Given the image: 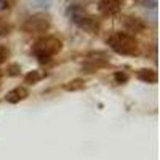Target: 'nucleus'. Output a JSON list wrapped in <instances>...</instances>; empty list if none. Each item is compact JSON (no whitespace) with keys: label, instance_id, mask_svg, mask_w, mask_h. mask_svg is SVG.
I'll return each mask as SVG.
<instances>
[{"label":"nucleus","instance_id":"f257e3e1","mask_svg":"<svg viewBox=\"0 0 160 160\" xmlns=\"http://www.w3.org/2000/svg\"><path fill=\"white\" fill-rule=\"evenodd\" d=\"M62 48V42L55 35H43L40 37L32 47V55L38 62H48L55 58Z\"/></svg>","mask_w":160,"mask_h":160},{"label":"nucleus","instance_id":"f03ea898","mask_svg":"<svg viewBox=\"0 0 160 160\" xmlns=\"http://www.w3.org/2000/svg\"><path fill=\"white\" fill-rule=\"evenodd\" d=\"M108 45L122 56H135L139 51L138 38L128 32H114L108 38Z\"/></svg>","mask_w":160,"mask_h":160},{"label":"nucleus","instance_id":"7ed1b4c3","mask_svg":"<svg viewBox=\"0 0 160 160\" xmlns=\"http://www.w3.org/2000/svg\"><path fill=\"white\" fill-rule=\"evenodd\" d=\"M71 19L78 29H82L85 32L95 34V32L99 31V21L95 16L88 15V13L80 7H74L71 10Z\"/></svg>","mask_w":160,"mask_h":160},{"label":"nucleus","instance_id":"20e7f679","mask_svg":"<svg viewBox=\"0 0 160 160\" xmlns=\"http://www.w3.org/2000/svg\"><path fill=\"white\" fill-rule=\"evenodd\" d=\"M51 28V18L45 13H35L22 24V31L28 34H45Z\"/></svg>","mask_w":160,"mask_h":160},{"label":"nucleus","instance_id":"39448f33","mask_svg":"<svg viewBox=\"0 0 160 160\" xmlns=\"http://www.w3.org/2000/svg\"><path fill=\"white\" fill-rule=\"evenodd\" d=\"M122 5H123V0H99L98 10L104 16H114L120 11Z\"/></svg>","mask_w":160,"mask_h":160},{"label":"nucleus","instance_id":"423d86ee","mask_svg":"<svg viewBox=\"0 0 160 160\" xmlns=\"http://www.w3.org/2000/svg\"><path fill=\"white\" fill-rule=\"evenodd\" d=\"M123 26H125V29L128 34L131 35H135L138 32H142L146 29V24L139 19V18H135V16H127L123 18Z\"/></svg>","mask_w":160,"mask_h":160},{"label":"nucleus","instance_id":"0eeeda50","mask_svg":"<svg viewBox=\"0 0 160 160\" xmlns=\"http://www.w3.org/2000/svg\"><path fill=\"white\" fill-rule=\"evenodd\" d=\"M28 95H29V91L26 90L24 87H16L15 90H11V91L8 93L5 99H7L8 102H11V104H15V102H19L21 99H24Z\"/></svg>","mask_w":160,"mask_h":160},{"label":"nucleus","instance_id":"6e6552de","mask_svg":"<svg viewBox=\"0 0 160 160\" xmlns=\"http://www.w3.org/2000/svg\"><path fill=\"white\" fill-rule=\"evenodd\" d=\"M138 78L146 83H155L157 82V72L154 69H141L138 72Z\"/></svg>","mask_w":160,"mask_h":160},{"label":"nucleus","instance_id":"1a4fd4ad","mask_svg":"<svg viewBox=\"0 0 160 160\" xmlns=\"http://www.w3.org/2000/svg\"><path fill=\"white\" fill-rule=\"evenodd\" d=\"M40 78H42V74H38L37 71H32V72H29L28 75L24 77V83H28V85H35Z\"/></svg>","mask_w":160,"mask_h":160},{"label":"nucleus","instance_id":"9d476101","mask_svg":"<svg viewBox=\"0 0 160 160\" xmlns=\"http://www.w3.org/2000/svg\"><path fill=\"white\" fill-rule=\"evenodd\" d=\"M10 32H11V24L0 19V37H7L10 35Z\"/></svg>","mask_w":160,"mask_h":160},{"label":"nucleus","instance_id":"9b49d317","mask_svg":"<svg viewBox=\"0 0 160 160\" xmlns=\"http://www.w3.org/2000/svg\"><path fill=\"white\" fill-rule=\"evenodd\" d=\"M8 56H10V50H8V47H5V45L0 43V64L5 62V61L8 59Z\"/></svg>","mask_w":160,"mask_h":160},{"label":"nucleus","instance_id":"f8f14e48","mask_svg":"<svg viewBox=\"0 0 160 160\" xmlns=\"http://www.w3.org/2000/svg\"><path fill=\"white\" fill-rule=\"evenodd\" d=\"M141 7H148V8H155L157 7V0H135Z\"/></svg>","mask_w":160,"mask_h":160},{"label":"nucleus","instance_id":"ddd939ff","mask_svg":"<svg viewBox=\"0 0 160 160\" xmlns=\"http://www.w3.org/2000/svg\"><path fill=\"white\" fill-rule=\"evenodd\" d=\"M69 83H72V85H66V90H78L83 87L82 80H74V82H69Z\"/></svg>","mask_w":160,"mask_h":160},{"label":"nucleus","instance_id":"4468645a","mask_svg":"<svg viewBox=\"0 0 160 160\" xmlns=\"http://www.w3.org/2000/svg\"><path fill=\"white\" fill-rule=\"evenodd\" d=\"M10 8V0H0V13Z\"/></svg>","mask_w":160,"mask_h":160},{"label":"nucleus","instance_id":"2eb2a0df","mask_svg":"<svg viewBox=\"0 0 160 160\" xmlns=\"http://www.w3.org/2000/svg\"><path fill=\"white\" fill-rule=\"evenodd\" d=\"M0 77H2V71H0Z\"/></svg>","mask_w":160,"mask_h":160}]
</instances>
